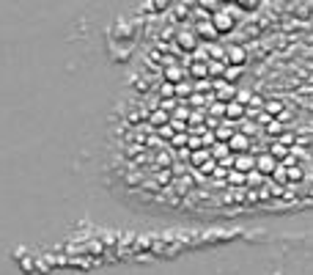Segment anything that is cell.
Segmentation results:
<instances>
[{
  "mask_svg": "<svg viewBox=\"0 0 313 275\" xmlns=\"http://www.w3.org/2000/svg\"><path fill=\"white\" fill-rule=\"evenodd\" d=\"M173 36H176V44H179L181 50H187V52H195V50L201 47V39L195 36V28H193V25L179 22V25H176V33H173Z\"/></svg>",
  "mask_w": 313,
  "mask_h": 275,
  "instance_id": "cell-1",
  "label": "cell"
},
{
  "mask_svg": "<svg viewBox=\"0 0 313 275\" xmlns=\"http://www.w3.org/2000/svg\"><path fill=\"white\" fill-rule=\"evenodd\" d=\"M212 25H214L217 33H231L234 25H236V19L228 9H220V11H212Z\"/></svg>",
  "mask_w": 313,
  "mask_h": 275,
  "instance_id": "cell-2",
  "label": "cell"
},
{
  "mask_svg": "<svg viewBox=\"0 0 313 275\" xmlns=\"http://www.w3.org/2000/svg\"><path fill=\"white\" fill-rule=\"evenodd\" d=\"M247 64V50H244L242 44H231L226 47V66H242Z\"/></svg>",
  "mask_w": 313,
  "mask_h": 275,
  "instance_id": "cell-3",
  "label": "cell"
},
{
  "mask_svg": "<svg viewBox=\"0 0 313 275\" xmlns=\"http://www.w3.org/2000/svg\"><path fill=\"white\" fill-rule=\"evenodd\" d=\"M193 28H195V36H198L203 44H209V42H217V36H220V33L214 30L212 19H203V22H195Z\"/></svg>",
  "mask_w": 313,
  "mask_h": 275,
  "instance_id": "cell-4",
  "label": "cell"
},
{
  "mask_svg": "<svg viewBox=\"0 0 313 275\" xmlns=\"http://www.w3.org/2000/svg\"><path fill=\"white\" fill-rule=\"evenodd\" d=\"M184 77H187V72H184V66H181V64H165V66H162V80H165V83L179 85Z\"/></svg>",
  "mask_w": 313,
  "mask_h": 275,
  "instance_id": "cell-5",
  "label": "cell"
},
{
  "mask_svg": "<svg viewBox=\"0 0 313 275\" xmlns=\"http://www.w3.org/2000/svg\"><path fill=\"white\" fill-rule=\"evenodd\" d=\"M277 168V163L269 157V154H261V157H256V171H258V176H269V173H275Z\"/></svg>",
  "mask_w": 313,
  "mask_h": 275,
  "instance_id": "cell-6",
  "label": "cell"
},
{
  "mask_svg": "<svg viewBox=\"0 0 313 275\" xmlns=\"http://www.w3.org/2000/svg\"><path fill=\"white\" fill-rule=\"evenodd\" d=\"M234 171L236 173H247V171H256V160L253 157H247V154H236L234 157Z\"/></svg>",
  "mask_w": 313,
  "mask_h": 275,
  "instance_id": "cell-7",
  "label": "cell"
},
{
  "mask_svg": "<svg viewBox=\"0 0 313 275\" xmlns=\"http://www.w3.org/2000/svg\"><path fill=\"white\" fill-rule=\"evenodd\" d=\"M234 135H236V130H234V124H231V121L217 124V132H214V140H217V143H228Z\"/></svg>",
  "mask_w": 313,
  "mask_h": 275,
  "instance_id": "cell-8",
  "label": "cell"
},
{
  "mask_svg": "<svg viewBox=\"0 0 313 275\" xmlns=\"http://www.w3.org/2000/svg\"><path fill=\"white\" fill-rule=\"evenodd\" d=\"M247 146H250V138L242 135V132H236V135L228 140V149L234 151V157H236V154H242V151H247Z\"/></svg>",
  "mask_w": 313,
  "mask_h": 275,
  "instance_id": "cell-9",
  "label": "cell"
},
{
  "mask_svg": "<svg viewBox=\"0 0 313 275\" xmlns=\"http://www.w3.org/2000/svg\"><path fill=\"white\" fill-rule=\"evenodd\" d=\"M217 99H220V102H231V99L236 97V88L231 83H226V80H217Z\"/></svg>",
  "mask_w": 313,
  "mask_h": 275,
  "instance_id": "cell-10",
  "label": "cell"
},
{
  "mask_svg": "<svg viewBox=\"0 0 313 275\" xmlns=\"http://www.w3.org/2000/svg\"><path fill=\"white\" fill-rule=\"evenodd\" d=\"M242 116H244V105H239L236 99L226 102V118L228 121H242Z\"/></svg>",
  "mask_w": 313,
  "mask_h": 275,
  "instance_id": "cell-11",
  "label": "cell"
},
{
  "mask_svg": "<svg viewBox=\"0 0 313 275\" xmlns=\"http://www.w3.org/2000/svg\"><path fill=\"white\" fill-rule=\"evenodd\" d=\"M148 121H151L154 130H160V127H165L168 121H171V113H165V110H160V107H156V110L148 113Z\"/></svg>",
  "mask_w": 313,
  "mask_h": 275,
  "instance_id": "cell-12",
  "label": "cell"
},
{
  "mask_svg": "<svg viewBox=\"0 0 313 275\" xmlns=\"http://www.w3.org/2000/svg\"><path fill=\"white\" fill-rule=\"evenodd\" d=\"M209 154H212L214 163H223V160L231 157V149H228V143H217V140H214V143H212V151H209Z\"/></svg>",
  "mask_w": 313,
  "mask_h": 275,
  "instance_id": "cell-13",
  "label": "cell"
},
{
  "mask_svg": "<svg viewBox=\"0 0 313 275\" xmlns=\"http://www.w3.org/2000/svg\"><path fill=\"white\" fill-rule=\"evenodd\" d=\"M190 77H195V80H206L209 77V66L203 64V61H193L190 64V72H187Z\"/></svg>",
  "mask_w": 313,
  "mask_h": 275,
  "instance_id": "cell-14",
  "label": "cell"
},
{
  "mask_svg": "<svg viewBox=\"0 0 313 275\" xmlns=\"http://www.w3.org/2000/svg\"><path fill=\"white\" fill-rule=\"evenodd\" d=\"M160 99H176V85L173 83H160Z\"/></svg>",
  "mask_w": 313,
  "mask_h": 275,
  "instance_id": "cell-15",
  "label": "cell"
},
{
  "mask_svg": "<svg viewBox=\"0 0 313 275\" xmlns=\"http://www.w3.org/2000/svg\"><path fill=\"white\" fill-rule=\"evenodd\" d=\"M209 77H220L226 75V61H209Z\"/></svg>",
  "mask_w": 313,
  "mask_h": 275,
  "instance_id": "cell-16",
  "label": "cell"
},
{
  "mask_svg": "<svg viewBox=\"0 0 313 275\" xmlns=\"http://www.w3.org/2000/svg\"><path fill=\"white\" fill-rule=\"evenodd\" d=\"M239 75H242L239 66H226V75H223V80H226V83H234V80H239Z\"/></svg>",
  "mask_w": 313,
  "mask_h": 275,
  "instance_id": "cell-17",
  "label": "cell"
},
{
  "mask_svg": "<svg viewBox=\"0 0 313 275\" xmlns=\"http://www.w3.org/2000/svg\"><path fill=\"white\" fill-rule=\"evenodd\" d=\"M236 9H244L247 14H253V11L261 9V3H258V0H242V3H236Z\"/></svg>",
  "mask_w": 313,
  "mask_h": 275,
  "instance_id": "cell-18",
  "label": "cell"
},
{
  "mask_svg": "<svg viewBox=\"0 0 313 275\" xmlns=\"http://www.w3.org/2000/svg\"><path fill=\"white\" fill-rule=\"evenodd\" d=\"M286 176H291V179H297V182H299V179H302V168H299V165H289V163H286Z\"/></svg>",
  "mask_w": 313,
  "mask_h": 275,
  "instance_id": "cell-19",
  "label": "cell"
},
{
  "mask_svg": "<svg viewBox=\"0 0 313 275\" xmlns=\"http://www.w3.org/2000/svg\"><path fill=\"white\" fill-rule=\"evenodd\" d=\"M154 179H156L160 185H168V182H171V171H168V168H165V171H156Z\"/></svg>",
  "mask_w": 313,
  "mask_h": 275,
  "instance_id": "cell-20",
  "label": "cell"
},
{
  "mask_svg": "<svg viewBox=\"0 0 313 275\" xmlns=\"http://www.w3.org/2000/svg\"><path fill=\"white\" fill-rule=\"evenodd\" d=\"M272 176H275L277 182H286V165L277 163V168H275V173H272Z\"/></svg>",
  "mask_w": 313,
  "mask_h": 275,
  "instance_id": "cell-21",
  "label": "cell"
},
{
  "mask_svg": "<svg viewBox=\"0 0 313 275\" xmlns=\"http://www.w3.org/2000/svg\"><path fill=\"white\" fill-rule=\"evenodd\" d=\"M212 116H226V102H214L212 105Z\"/></svg>",
  "mask_w": 313,
  "mask_h": 275,
  "instance_id": "cell-22",
  "label": "cell"
},
{
  "mask_svg": "<svg viewBox=\"0 0 313 275\" xmlns=\"http://www.w3.org/2000/svg\"><path fill=\"white\" fill-rule=\"evenodd\" d=\"M228 182L242 185V182H244V176H242V173H236V171H228Z\"/></svg>",
  "mask_w": 313,
  "mask_h": 275,
  "instance_id": "cell-23",
  "label": "cell"
},
{
  "mask_svg": "<svg viewBox=\"0 0 313 275\" xmlns=\"http://www.w3.org/2000/svg\"><path fill=\"white\" fill-rule=\"evenodd\" d=\"M184 94H190V85L179 83V85H176V99H179V97H184Z\"/></svg>",
  "mask_w": 313,
  "mask_h": 275,
  "instance_id": "cell-24",
  "label": "cell"
},
{
  "mask_svg": "<svg viewBox=\"0 0 313 275\" xmlns=\"http://www.w3.org/2000/svg\"><path fill=\"white\" fill-rule=\"evenodd\" d=\"M280 107H283L280 102H272V99L267 102V110H269V113H280Z\"/></svg>",
  "mask_w": 313,
  "mask_h": 275,
  "instance_id": "cell-25",
  "label": "cell"
},
{
  "mask_svg": "<svg viewBox=\"0 0 313 275\" xmlns=\"http://www.w3.org/2000/svg\"><path fill=\"white\" fill-rule=\"evenodd\" d=\"M184 143H187L184 135H173V143H171V146H176V149H179V146H184Z\"/></svg>",
  "mask_w": 313,
  "mask_h": 275,
  "instance_id": "cell-26",
  "label": "cell"
},
{
  "mask_svg": "<svg viewBox=\"0 0 313 275\" xmlns=\"http://www.w3.org/2000/svg\"><path fill=\"white\" fill-rule=\"evenodd\" d=\"M176 19H184V6H176Z\"/></svg>",
  "mask_w": 313,
  "mask_h": 275,
  "instance_id": "cell-27",
  "label": "cell"
}]
</instances>
